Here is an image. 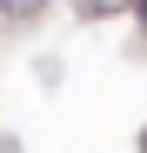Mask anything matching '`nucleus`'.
Listing matches in <instances>:
<instances>
[{
    "label": "nucleus",
    "instance_id": "7ed1b4c3",
    "mask_svg": "<svg viewBox=\"0 0 147 153\" xmlns=\"http://www.w3.org/2000/svg\"><path fill=\"white\" fill-rule=\"evenodd\" d=\"M134 7H140V20H147V0H134Z\"/></svg>",
    "mask_w": 147,
    "mask_h": 153
},
{
    "label": "nucleus",
    "instance_id": "f257e3e1",
    "mask_svg": "<svg viewBox=\"0 0 147 153\" xmlns=\"http://www.w3.org/2000/svg\"><path fill=\"white\" fill-rule=\"evenodd\" d=\"M74 7H80V13H120L127 0H74Z\"/></svg>",
    "mask_w": 147,
    "mask_h": 153
},
{
    "label": "nucleus",
    "instance_id": "f03ea898",
    "mask_svg": "<svg viewBox=\"0 0 147 153\" xmlns=\"http://www.w3.org/2000/svg\"><path fill=\"white\" fill-rule=\"evenodd\" d=\"M7 13H34V7H47V0H0Z\"/></svg>",
    "mask_w": 147,
    "mask_h": 153
}]
</instances>
